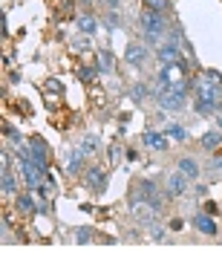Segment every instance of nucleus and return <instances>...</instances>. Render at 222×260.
<instances>
[{
  "label": "nucleus",
  "instance_id": "obj_1",
  "mask_svg": "<svg viewBox=\"0 0 222 260\" xmlns=\"http://www.w3.org/2000/svg\"><path fill=\"white\" fill-rule=\"evenodd\" d=\"M141 32L147 38V44H159L162 35L167 32L165 15H162V12H153V9H144L141 12Z\"/></svg>",
  "mask_w": 222,
  "mask_h": 260
},
{
  "label": "nucleus",
  "instance_id": "obj_2",
  "mask_svg": "<svg viewBox=\"0 0 222 260\" xmlns=\"http://www.w3.org/2000/svg\"><path fill=\"white\" fill-rule=\"evenodd\" d=\"M84 188L93 191V194H101L104 188H107V174L101 171V165H93L84 171Z\"/></svg>",
  "mask_w": 222,
  "mask_h": 260
},
{
  "label": "nucleus",
  "instance_id": "obj_3",
  "mask_svg": "<svg viewBox=\"0 0 222 260\" xmlns=\"http://www.w3.org/2000/svg\"><path fill=\"white\" fill-rule=\"evenodd\" d=\"M147 58H150V52H147V47L144 44H127V49H124V61L127 64H133V67H147Z\"/></svg>",
  "mask_w": 222,
  "mask_h": 260
},
{
  "label": "nucleus",
  "instance_id": "obj_4",
  "mask_svg": "<svg viewBox=\"0 0 222 260\" xmlns=\"http://www.w3.org/2000/svg\"><path fill=\"white\" fill-rule=\"evenodd\" d=\"M188 182H191V179H188L185 174H179V171L170 174V177H167V185H165V197H170V200L182 197L188 191Z\"/></svg>",
  "mask_w": 222,
  "mask_h": 260
},
{
  "label": "nucleus",
  "instance_id": "obj_5",
  "mask_svg": "<svg viewBox=\"0 0 222 260\" xmlns=\"http://www.w3.org/2000/svg\"><path fill=\"white\" fill-rule=\"evenodd\" d=\"M26 148H29V159H32V162H38L41 168L49 165V150H47V145L38 139V136H32V139H29Z\"/></svg>",
  "mask_w": 222,
  "mask_h": 260
},
{
  "label": "nucleus",
  "instance_id": "obj_6",
  "mask_svg": "<svg viewBox=\"0 0 222 260\" xmlns=\"http://www.w3.org/2000/svg\"><path fill=\"white\" fill-rule=\"evenodd\" d=\"M144 148H150V150H159V153H165L167 150V145H170V142H167V136L165 133H159V130H144Z\"/></svg>",
  "mask_w": 222,
  "mask_h": 260
},
{
  "label": "nucleus",
  "instance_id": "obj_7",
  "mask_svg": "<svg viewBox=\"0 0 222 260\" xmlns=\"http://www.w3.org/2000/svg\"><path fill=\"white\" fill-rule=\"evenodd\" d=\"M84 159H87V153H84L81 148H78V150H72V153L66 156V174H69V177H78V174H84V171H87V165H84Z\"/></svg>",
  "mask_w": 222,
  "mask_h": 260
},
{
  "label": "nucleus",
  "instance_id": "obj_8",
  "mask_svg": "<svg viewBox=\"0 0 222 260\" xmlns=\"http://www.w3.org/2000/svg\"><path fill=\"white\" fill-rule=\"evenodd\" d=\"M179 174H185V177L194 182V179H199L202 168H199V162H196L194 156H182V159H179Z\"/></svg>",
  "mask_w": 222,
  "mask_h": 260
},
{
  "label": "nucleus",
  "instance_id": "obj_9",
  "mask_svg": "<svg viewBox=\"0 0 222 260\" xmlns=\"http://www.w3.org/2000/svg\"><path fill=\"white\" fill-rule=\"evenodd\" d=\"M159 61H162V64H179V61H182V55H179V47H176L173 41H167L165 47H159Z\"/></svg>",
  "mask_w": 222,
  "mask_h": 260
},
{
  "label": "nucleus",
  "instance_id": "obj_10",
  "mask_svg": "<svg viewBox=\"0 0 222 260\" xmlns=\"http://www.w3.org/2000/svg\"><path fill=\"white\" fill-rule=\"evenodd\" d=\"M194 225L202 234H216V223H213V217H211V214H205V211L194 217Z\"/></svg>",
  "mask_w": 222,
  "mask_h": 260
},
{
  "label": "nucleus",
  "instance_id": "obj_11",
  "mask_svg": "<svg viewBox=\"0 0 222 260\" xmlns=\"http://www.w3.org/2000/svg\"><path fill=\"white\" fill-rule=\"evenodd\" d=\"M0 191H3L6 197L18 194V185H15V177L9 174V168H3V174H0Z\"/></svg>",
  "mask_w": 222,
  "mask_h": 260
},
{
  "label": "nucleus",
  "instance_id": "obj_12",
  "mask_svg": "<svg viewBox=\"0 0 222 260\" xmlns=\"http://www.w3.org/2000/svg\"><path fill=\"white\" fill-rule=\"evenodd\" d=\"M222 145V130L216 127V130H208V133H205L202 136V148L205 150H216Z\"/></svg>",
  "mask_w": 222,
  "mask_h": 260
},
{
  "label": "nucleus",
  "instance_id": "obj_13",
  "mask_svg": "<svg viewBox=\"0 0 222 260\" xmlns=\"http://www.w3.org/2000/svg\"><path fill=\"white\" fill-rule=\"evenodd\" d=\"M15 208H18L20 214L35 211V200H32V191H29V194H18V197H15Z\"/></svg>",
  "mask_w": 222,
  "mask_h": 260
},
{
  "label": "nucleus",
  "instance_id": "obj_14",
  "mask_svg": "<svg viewBox=\"0 0 222 260\" xmlns=\"http://www.w3.org/2000/svg\"><path fill=\"white\" fill-rule=\"evenodd\" d=\"M113 67H116L113 52L110 49H98V70H101V73H113Z\"/></svg>",
  "mask_w": 222,
  "mask_h": 260
},
{
  "label": "nucleus",
  "instance_id": "obj_15",
  "mask_svg": "<svg viewBox=\"0 0 222 260\" xmlns=\"http://www.w3.org/2000/svg\"><path fill=\"white\" fill-rule=\"evenodd\" d=\"M78 29H81L84 35H95V29H98V20L93 15H81L78 18Z\"/></svg>",
  "mask_w": 222,
  "mask_h": 260
},
{
  "label": "nucleus",
  "instance_id": "obj_16",
  "mask_svg": "<svg viewBox=\"0 0 222 260\" xmlns=\"http://www.w3.org/2000/svg\"><path fill=\"white\" fill-rule=\"evenodd\" d=\"M165 136L167 139H173V142H188V130L182 127V124H167Z\"/></svg>",
  "mask_w": 222,
  "mask_h": 260
},
{
  "label": "nucleus",
  "instance_id": "obj_17",
  "mask_svg": "<svg viewBox=\"0 0 222 260\" xmlns=\"http://www.w3.org/2000/svg\"><path fill=\"white\" fill-rule=\"evenodd\" d=\"M156 194H159V191H156V182H153V179H141V182H139V197H141V200H147V203H150Z\"/></svg>",
  "mask_w": 222,
  "mask_h": 260
},
{
  "label": "nucleus",
  "instance_id": "obj_18",
  "mask_svg": "<svg viewBox=\"0 0 222 260\" xmlns=\"http://www.w3.org/2000/svg\"><path fill=\"white\" fill-rule=\"evenodd\" d=\"M98 148H101V142H98V136H84L81 139V150L90 156V153H98Z\"/></svg>",
  "mask_w": 222,
  "mask_h": 260
},
{
  "label": "nucleus",
  "instance_id": "obj_19",
  "mask_svg": "<svg viewBox=\"0 0 222 260\" xmlns=\"http://www.w3.org/2000/svg\"><path fill=\"white\" fill-rule=\"evenodd\" d=\"M101 73V70H95V67H81V70H78V78H81V81H95V75Z\"/></svg>",
  "mask_w": 222,
  "mask_h": 260
},
{
  "label": "nucleus",
  "instance_id": "obj_20",
  "mask_svg": "<svg viewBox=\"0 0 222 260\" xmlns=\"http://www.w3.org/2000/svg\"><path fill=\"white\" fill-rule=\"evenodd\" d=\"M3 136H6L12 145H20V142H23V139H20V133L15 127H9V124H3Z\"/></svg>",
  "mask_w": 222,
  "mask_h": 260
},
{
  "label": "nucleus",
  "instance_id": "obj_21",
  "mask_svg": "<svg viewBox=\"0 0 222 260\" xmlns=\"http://www.w3.org/2000/svg\"><path fill=\"white\" fill-rule=\"evenodd\" d=\"M130 95H133V102H144V95H147V87H144V84H136Z\"/></svg>",
  "mask_w": 222,
  "mask_h": 260
},
{
  "label": "nucleus",
  "instance_id": "obj_22",
  "mask_svg": "<svg viewBox=\"0 0 222 260\" xmlns=\"http://www.w3.org/2000/svg\"><path fill=\"white\" fill-rule=\"evenodd\" d=\"M144 3H147V9L162 12V15H165V9H167V0H144Z\"/></svg>",
  "mask_w": 222,
  "mask_h": 260
},
{
  "label": "nucleus",
  "instance_id": "obj_23",
  "mask_svg": "<svg viewBox=\"0 0 222 260\" xmlns=\"http://www.w3.org/2000/svg\"><path fill=\"white\" fill-rule=\"evenodd\" d=\"M90 232H93V229H78V232H75V243H81V246L84 243H90V237H93Z\"/></svg>",
  "mask_w": 222,
  "mask_h": 260
},
{
  "label": "nucleus",
  "instance_id": "obj_24",
  "mask_svg": "<svg viewBox=\"0 0 222 260\" xmlns=\"http://www.w3.org/2000/svg\"><path fill=\"white\" fill-rule=\"evenodd\" d=\"M208 168H211V174H222V153H219V156H213Z\"/></svg>",
  "mask_w": 222,
  "mask_h": 260
},
{
  "label": "nucleus",
  "instance_id": "obj_25",
  "mask_svg": "<svg viewBox=\"0 0 222 260\" xmlns=\"http://www.w3.org/2000/svg\"><path fill=\"white\" fill-rule=\"evenodd\" d=\"M47 90H49V93H61V90H64V87H61V81H55V78H49V81H47Z\"/></svg>",
  "mask_w": 222,
  "mask_h": 260
},
{
  "label": "nucleus",
  "instance_id": "obj_26",
  "mask_svg": "<svg viewBox=\"0 0 222 260\" xmlns=\"http://www.w3.org/2000/svg\"><path fill=\"white\" fill-rule=\"evenodd\" d=\"M159 84H162V90H167V87H170V73H167V70H162V73H159Z\"/></svg>",
  "mask_w": 222,
  "mask_h": 260
},
{
  "label": "nucleus",
  "instance_id": "obj_27",
  "mask_svg": "<svg viewBox=\"0 0 222 260\" xmlns=\"http://www.w3.org/2000/svg\"><path fill=\"white\" fill-rule=\"evenodd\" d=\"M119 159H121V145H113V148H110V162L116 165Z\"/></svg>",
  "mask_w": 222,
  "mask_h": 260
},
{
  "label": "nucleus",
  "instance_id": "obj_28",
  "mask_svg": "<svg viewBox=\"0 0 222 260\" xmlns=\"http://www.w3.org/2000/svg\"><path fill=\"white\" fill-rule=\"evenodd\" d=\"M205 214H211L213 217V214H216V203H205Z\"/></svg>",
  "mask_w": 222,
  "mask_h": 260
},
{
  "label": "nucleus",
  "instance_id": "obj_29",
  "mask_svg": "<svg viewBox=\"0 0 222 260\" xmlns=\"http://www.w3.org/2000/svg\"><path fill=\"white\" fill-rule=\"evenodd\" d=\"M216 127H219V130H222V116H216Z\"/></svg>",
  "mask_w": 222,
  "mask_h": 260
},
{
  "label": "nucleus",
  "instance_id": "obj_30",
  "mask_svg": "<svg viewBox=\"0 0 222 260\" xmlns=\"http://www.w3.org/2000/svg\"><path fill=\"white\" fill-rule=\"evenodd\" d=\"M110 6H113V9H116V6H119V0H110Z\"/></svg>",
  "mask_w": 222,
  "mask_h": 260
}]
</instances>
